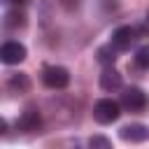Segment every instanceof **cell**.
<instances>
[{"label": "cell", "instance_id": "obj_4", "mask_svg": "<svg viewBox=\"0 0 149 149\" xmlns=\"http://www.w3.org/2000/svg\"><path fill=\"white\" fill-rule=\"evenodd\" d=\"M119 137L123 142L140 144V142H147L149 140V128L144 123H126V126L119 128Z\"/></svg>", "mask_w": 149, "mask_h": 149}, {"label": "cell", "instance_id": "obj_5", "mask_svg": "<svg viewBox=\"0 0 149 149\" xmlns=\"http://www.w3.org/2000/svg\"><path fill=\"white\" fill-rule=\"evenodd\" d=\"M26 47L21 44V42H5L2 47H0V61L5 63V65H16V63H21L23 58H26Z\"/></svg>", "mask_w": 149, "mask_h": 149}, {"label": "cell", "instance_id": "obj_15", "mask_svg": "<svg viewBox=\"0 0 149 149\" xmlns=\"http://www.w3.org/2000/svg\"><path fill=\"white\" fill-rule=\"evenodd\" d=\"M72 149H81V147H79V144H74V147H72Z\"/></svg>", "mask_w": 149, "mask_h": 149}, {"label": "cell", "instance_id": "obj_1", "mask_svg": "<svg viewBox=\"0 0 149 149\" xmlns=\"http://www.w3.org/2000/svg\"><path fill=\"white\" fill-rule=\"evenodd\" d=\"M119 116H121V105L116 100H112V98H102V100H98L93 105V119L98 123H102V126L114 123Z\"/></svg>", "mask_w": 149, "mask_h": 149}, {"label": "cell", "instance_id": "obj_3", "mask_svg": "<svg viewBox=\"0 0 149 149\" xmlns=\"http://www.w3.org/2000/svg\"><path fill=\"white\" fill-rule=\"evenodd\" d=\"M121 107L128 112H142L147 107V93L140 86H128L121 93Z\"/></svg>", "mask_w": 149, "mask_h": 149}, {"label": "cell", "instance_id": "obj_6", "mask_svg": "<svg viewBox=\"0 0 149 149\" xmlns=\"http://www.w3.org/2000/svg\"><path fill=\"white\" fill-rule=\"evenodd\" d=\"M137 37H135V28H130V26H119L116 30H112V47L116 49V51H126V49H130V44L135 42Z\"/></svg>", "mask_w": 149, "mask_h": 149}, {"label": "cell", "instance_id": "obj_12", "mask_svg": "<svg viewBox=\"0 0 149 149\" xmlns=\"http://www.w3.org/2000/svg\"><path fill=\"white\" fill-rule=\"evenodd\" d=\"M133 61H135V65H137V68H142V70H149V44H142V47L135 51Z\"/></svg>", "mask_w": 149, "mask_h": 149}, {"label": "cell", "instance_id": "obj_14", "mask_svg": "<svg viewBox=\"0 0 149 149\" xmlns=\"http://www.w3.org/2000/svg\"><path fill=\"white\" fill-rule=\"evenodd\" d=\"M2 2H7V5H16V7H19V5H23L26 0H2Z\"/></svg>", "mask_w": 149, "mask_h": 149}, {"label": "cell", "instance_id": "obj_16", "mask_svg": "<svg viewBox=\"0 0 149 149\" xmlns=\"http://www.w3.org/2000/svg\"><path fill=\"white\" fill-rule=\"evenodd\" d=\"M147 23H149V9H147Z\"/></svg>", "mask_w": 149, "mask_h": 149}, {"label": "cell", "instance_id": "obj_8", "mask_svg": "<svg viewBox=\"0 0 149 149\" xmlns=\"http://www.w3.org/2000/svg\"><path fill=\"white\" fill-rule=\"evenodd\" d=\"M100 88L107 91V93L121 88V72L114 70V65H112V68H105V70L100 72Z\"/></svg>", "mask_w": 149, "mask_h": 149}, {"label": "cell", "instance_id": "obj_10", "mask_svg": "<svg viewBox=\"0 0 149 149\" xmlns=\"http://www.w3.org/2000/svg\"><path fill=\"white\" fill-rule=\"evenodd\" d=\"M5 28H9V30H16V28H23L26 26V14H23V9H9L7 14H5Z\"/></svg>", "mask_w": 149, "mask_h": 149}, {"label": "cell", "instance_id": "obj_2", "mask_svg": "<svg viewBox=\"0 0 149 149\" xmlns=\"http://www.w3.org/2000/svg\"><path fill=\"white\" fill-rule=\"evenodd\" d=\"M42 81H44L47 88L61 91V88H65V86L70 84V72H68V68H63V65H49V68H44V72H42Z\"/></svg>", "mask_w": 149, "mask_h": 149}, {"label": "cell", "instance_id": "obj_11", "mask_svg": "<svg viewBox=\"0 0 149 149\" xmlns=\"http://www.w3.org/2000/svg\"><path fill=\"white\" fill-rule=\"evenodd\" d=\"M95 61L102 63L105 68H112L114 61H116V49H114L112 44H102V47H98V51H95Z\"/></svg>", "mask_w": 149, "mask_h": 149}, {"label": "cell", "instance_id": "obj_9", "mask_svg": "<svg viewBox=\"0 0 149 149\" xmlns=\"http://www.w3.org/2000/svg\"><path fill=\"white\" fill-rule=\"evenodd\" d=\"M7 88L12 93H28L30 91V77L26 72H16L7 79Z\"/></svg>", "mask_w": 149, "mask_h": 149}, {"label": "cell", "instance_id": "obj_13", "mask_svg": "<svg viewBox=\"0 0 149 149\" xmlns=\"http://www.w3.org/2000/svg\"><path fill=\"white\" fill-rule=\"evenodd\" d=\"M88 149H114V147H112L109 137H105V135H91L88 137Z\"/></svg>", "mask_w": 149, "mask_h": 149}, {"label": "cell", "instance_id": "obj_7", "mask_svg": "<svg viewBox=\"0 0 149 149\" xmlns=\"http://www.w3.org/2000/svg\"><path fill=\"white\" fill-rule=\"evenodd\" d=\"M40 123H42L40 112H37L35 107H26V112H23V114L19 116V121H16V128H19L21 133H33V130L40 128Z\"/></svg>", "mask_w": 149, "mask_h": 149}]
</instances>
